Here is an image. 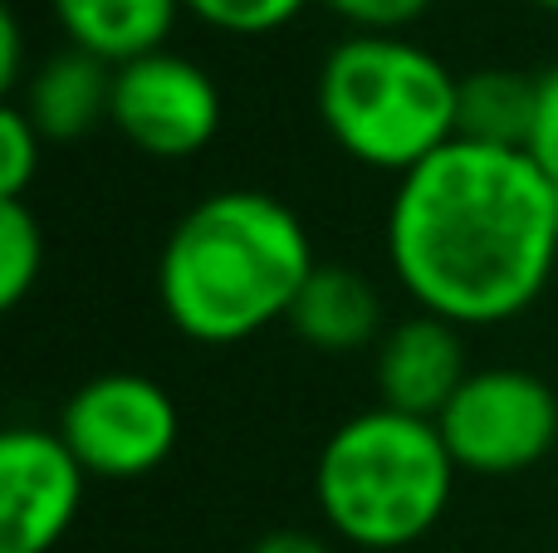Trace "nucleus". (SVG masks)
Listing matches in <instances>:
<instances>
[{
    "label": "nucleus",
    "instance_id": "nucleus-1",
    "mask_svg": "<svg viewBox=\"0 0 558 553\" xmlns=\"http://www.w3.org/2000/svg\"><path fill=\"white\" fill-rule=\"evenodd\" d=\"M387 260L422 314L490 329L544 294L558 260V186L524 147L446 143L397 182Z\"/></svg>",
    "mask_w": 558,
    "mask_h": 553
},
{
    "label": "nucleus",
    "instance_id": "nucleus-2",
    "mask_svg": "<svg viewBox=\"0 0 558 553\" xmlns=\"http://www.w3.org/2000/svg\"><path fill=\"white\" fill-rule=\"evenodd\" d=\"M318 270L308 231L270 192H211L177 221L157 260L162 309L192 343H241L289 319Z\"/></svg>",
    "mask_w": 558,
    "mask_h": 553
},
{
    "label": "nucleus",
    "instance_id": "nucleus-3",
    "mask_svg": "<svg viewBox=\"0 0 558 553\" xmlns=\"http://www.w3.org/2000/svg\"><path fill=\"white\" fill-rule=\"evenodd\" d=\"M456 490V460L436 421L373 407L324 441L314 500L328 529L353 549H407L441 525Z\"/></svg>",
    "mask_w": 558,
    "mask_h": 553
},
{
    "label": "nucleus",
    "instance_id": "nucleus-4",
    "mask_svg": "<svg viewBox=\"0 0 558 553\" xmlns=\"http://www.w3.org/2000/svg\"><path fill=\"white\" fill-rule=\"evenodd\" d=\"M318 113L353 162L407 176L456 143L461 78L397 35H353L318 69Z\"/></svg>",
    "mask_w": 558,
    "mask_h": 553
},
{
    "label": "nucleus",
    "instance_id": "nucleus-5",
    "mask_svg": "<svg viewBox=\"0 0 558 553\" xmlns=\"http://www.w3.org/2000/svg\"><path fill=\"white\" fill-rule=\"evenodd\" d=\"M456 470L471 476H520L539 466L558 441V397L524 368H481L461 382L436 417Z\"/></svg>",
    "mask_w": 558,
    "mask_h": 553
},
{
    "label": "nucleus",
    "instance_id": "nucleus-6",
    "mask_svg": "<svg viewBox=\"0 0 558 553\" xmlns=\"http://www.w3.org/2000/svg\"><path fill=\"white\" fill-rule=\"evenodd\" d=\"M177 402L143 372H104L64 402L59 437L98 480H143L177 446Z\"/></svg>",
    "mask_w": 558,
    "mask_h": 553
},
{
    "label": "nucleus",
    "instance_id": "nucleus-7",
    "mask_svg": "<svg viewBox=\"0 0 558 553\" xmlns=\"http://www.w3.org/2000/svg\"><path fill=\"white\" fill-rule=\"evenodd\" d=\"M118 133L147 157H177L202 152L221 127V94L211 74L192 59L157 49L133 64L113 69V113Z\"/></svg>",
    "mask_w": 558,
    "mask_h": 553
},
{
    "label": "nucleus",
    "instance_id": "nucleus-8",
    "mask_svg": "<svg viewBox=\"0 0 558 553\" xmlns=\"http://www.w3.org/2000/svg\"><path fill=\"white\" fill-rule=\"evenodd\" d=\"M88 470L59 431L10 427L0 437V553H49L74 529Z\"/></svg>",
    "mask_w": 558,
    "mask_h": 553
},
{
    "label": "nucleus",
    "instance_id": "nucleus-9",
    "mask_svg": "<svg viewBox=\"0 0 558 553\" xmlns=\"http://www.w3.org/2000/svg\"><path fill=\"white\" fill-rule=\"evenodd\" d=\"M471 378L465 368V348L456 323L436 319V314H416L402 319L383 343H377V392L383 407H397L407 417L436 421L446 402L461 392Z\"/></svg>",
    "mask_w": 558,
    "mask_h": 553
},
{
    "label": "nucleus",
    "instance_id": "nucleus-10",
    "mask_svg": "<svg viewBox=\"0 0 558 553\" xmlns=\"http://www.w3.org/2000/svg\"><path fill=\"white\" fill-rule=\"evenodd\" d=\"M49 5L69 49H84L118 69L162 49L182 0H49Z\"/></svg>",
    "mask_w": 558,
    "mask_h": 553
},
{
    "label": "nucleus",
    "instance_id": "nucleus-11",
    "mask_svg": "<svg viewBox=\"0 0 558 553\" xmlns=\"http://www.w3.org/2000/svg\"><path fill=\"white\" fill-rule=\"evenodd\" d=\"M289 323L318 353H353L377 339L383 304H377V290L357 270H348V265H318L304 280V290H299Z\"/></svg>",
    "mask_w": 558,
    "mask_h": 553
},
{
    "label": "nucleus",
    "instance_id": "nucleus-12",
    "mask_svg": "<svg viewBox=\"0 0 558 553\" xmlns=\"http://www.w3.org/2000/svg\"><path fill=\"white\" fill-rule=\"evenodd\" d=\"M25 113L45 137H78L113 113V64L64 49L25 88Z\"/></svg>",
    "mask_w": 558,
    "mask_h": 553
},
{
    "label": "nucleus",
    "instance_id": "nucleus-13",
    "mask_svg": "<svg viewBox=\"0 0 558 553\" xmlns=\"http://www.w3.org/2000/svg\"><path fill=\"white\" fill-rule=\"evenodd\" d=\"M534 123V78L510 69H481L461 78V123L456 137L485 147H524Z\"/></svg>",
    "mask_w": 558,
    "mask_h": 553
},
{
    "label": "nucleus",
    "instance_id": "nucleus-14",
    "mask_svg": "<svg viewBox=\"0 0 558 553\" xmlns=\"http://www.w3.org/2000/svg\"><path fill=\"white\" fill-rule=\"evenodd\" d=\"M45 235L25 201H0V309H20L39 284Z\"/></svg>",
    "mask_w": 558,
    "mask_h": 553
},
{
    "label": "nucleus",
    "instance_id": "nucleus-15",
    "mask_svg": "<svg viewBox=\"0 0 558 553\" xmlns=\"http://www.w3.org/2000/svg\"><path fill=\"white\" fill-rule=\"evenodd\" d=\"M39 127L25 108H0V201H25L39 176Z\"/></svg>",
    "mask_w": 558,
    "mask_h": 553
},
{
    "label": "nucleus",
    "instance_id": "nucleus-16",
    "mask_svg": "<svg viewBox=\"0 0 558 553\" xmlns=\"http://www.w3.org/2000/svg\"><path fill=\"white\" fill-rule=\"evenodd\" d=\"M202 25L226 29V35H270L289 25L308 0H182Z\"/></svg>",
    "mask_w": 558,
    "mask_h": 553
},
{
    "label": "nucleus",
    "instance_id": "nucleus-17",
    "mask_svg": "<svg viewBox=\"0 0 558 553\" xmlns=\"http://www.w3.org/2000/svg\"><path fill=\"white\" fill-rule=\"evenodd\" d=\"M333 15H343L357 35H397L412 20L432 10V0H324Z\"/></svg>",
    "mask_w": 558,
    "mask_h": 553
},
{
    "label": "nucleus",
    "instance_id": "nucleus-18",
    "mask_svg": "<svg viewBox=\"0 0 558 553\" xmlns=\"http://www.w3.org/2000/svg\"><path fill=\"white\" fill-rule=\"evenodd\" d=\"M524 152L549 172V182H558V64L534 74V123Z\"/></svg>",
    "mask_w": 558,
    "mask_h": 553
},
{
    "label": "nucleus",
    "instance_id": "nucleus-19",
    "mask_svg": "<svg viewBox=\"0 0 558 553\" xmlns=\"http://www.w3.org/2000/svg\"><path fill=\"white\" fill-rule=\"evenodd\" d=\"M20 54H25V39H20V20L10 10H0V88L20 84Z\"/></svg>",
    "mask_w": 558,
    "mask_h": 553
},
{
    "label": "nucleus",
    "instance_id": "nucleus-20",
    "mask_svg": "<svg viewBox=\"0 0 558 553\" xmlns=\"http://www.w3.org/2000/svg\"><path fill=\"white\" fill-rule=\"evenodd\" d=\"M251 553H333V549H328L324 539L304 534V529H275V534H265Z\"/></svg>",
    "mask_w": 558,
    "mask_h": 553
},
{
    "label": "nucleus",
    "instance_id": "nucleus-21",
    "mask_svg": "<svg viewBox=\"0 0 558 553\" xmlns=\"http://www.w3.org/2000/svg\"><path fill=\"white\" fill-rule=\"evenodd\" d=\"M534 5H539V10H554V15H558V0H534Z\"/></svg>",
    "mask_w": 558,
    "mask_h": 553
},
{
    "label": "nucleus",
    "instance_id": "nucleus-22",
    "mask_svg": "<svg viewBox=\"0 0 558 553\" xmlns=\"http://www.w3.org/2000/svg\"><path fill=\"white\" fill-rule=\"evenodd\" d=\"M554 186H558V182H554Z\"/></svg>",
    "mask_w": 558,
    "mask_h": 553
}]
</instances>
